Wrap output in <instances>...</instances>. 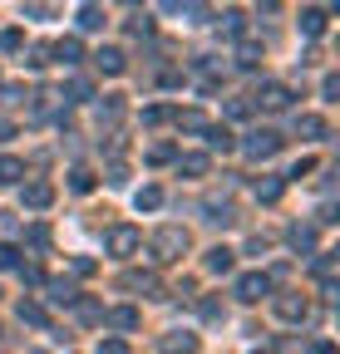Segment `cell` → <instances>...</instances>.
Instances as JSON below:
<instances>
[{"instance_id": "obj_1", "label": "cell", "mask_w": 340, "mask_h": 354, "mask_svg": "<svg viewBox=\"0 0 340 354\" xmlns=\"http://www.w3.org/2000/svg\"><path fill=\"white\" fill-rule=\"evenodd\" d=\"M183 251H188V232L183 227H158L153 232V256L158 261H183Z\"/></svg>"}, {"instance_id": "obj_2", "label": "cell", "mask_w": 340, "mask_h": 354, "mask_svg": "<svg viewBox=\"0 0 340 354\" xmlns=\"http://www.w3.org/2000/svg\"><path fill=\"white\" fill-rule=\"evenodd\" d=\"M242 148H247V158L267 162V158H276V153H281V133H276V128H251Z\"/></svg>"}, {"instance_id": "obj_3", "label": "cell", "mask_w": 340, "mask_h": 354, "mask_svg": "<svg viewBox=\"0 0 340 354\" xmlns=\"http://www.w3.org/2000/svg\"><path fill=\"white\" fill-rule=\"evenodd\" d=\"M104 246H109V256H134V251L143 246V232H138V227H123V221H118V227L104 232Z\"/></svg>"}, {"instance_id": "obj_4", "label": "cell", "mask_w": 340, "mask_h": 354, "mask_svg": "<svg viewBox=\"0 0 340 354\" xmlns=\"http://www.w3.org/2000/svg\"><path fill=\"white\" fill-rule=\"evenodd\" d=\"M232 295H237L242 305H257V300H267V295H271V276H262V271H251V276H237Z\"/></svg>"}, {"instance_id": "obj_5", "label": "cell", "mask_w": 340, "mask_h": 354, "mask_svg": "<svg viewBox=\"0 0 340 354\" xmlns=\"http://www.w3.org/2000/svg\"><path fill=\"white\" fill-rule=\"evenodd\" d=\"M271 310H276L286 325H301V320L311 315V300H306V295H276V300H271Z\"/></svg>"}, {"instance_id": "obj_6", "label": "cell", "mask_w": 340, "mask_h": 354, "mask_svg": "<svg viewBox=\"0 0 340 354\" xmlns=\"http://www.w3.org/2000/svg\"><path fill=\"white\" fill-rule=\"evenodd\" d=\"M20 202H25L30 212H45V207L55 202V187H50V183H25V192H20Z\"/></svg>"}, {"instance_id": "obj_7", "label": "cell", "mask_w": 340, "mask_h": 354, "mask_svg": "<svg viewBox=\"0 0 340 354\" xmlns=\"http://www.w3.org/2000/svg\"><path fill=\"white\" fill-rule=\"evenodd\" d=\"M257 104H262V109H271V113H276V109H291V88H286V84H262Z\"/></svg>"}, {"instance_id": "obj_8", "label": "cell", "mask_w": 340, "mask_h": 354, "mask_svg": "<svg viewBox=\"0 0 340 354\" xmlns=\"http://www.w3.org/2000/svg\"><path fill=\"white\" fill-rule=\"evenodd\" d=\"M202 133H207V148H212V153H232V148H237L232 128H222V123H207Z\"/></svg>"}, {"instance_id": "obj_9", "label": "cell", "mask_w": 340, "mask_h": 354, "mask_svg": "<svg viewBox=\"0 0 340 354\" xmlns=\"http://www.w3.org/2000/svg\"><path fill=\"white\" fill-rule=\"evenodd\" d=\"M50 50H55V59H60V64H79V59H84V44H79L74 35H64V39H55V44H50Z\"/></svg>"}, {"instance_id": "obj_10", "label": "cell", "mask_w": 340, "mask_h": 354, "mask_svg": "<svg viewBox=\"0 0 340 354\" xmlns=\"http://www.w3.org/2000/svg\"><path fill=\"white\" fill-rule=\"evenodd\" d=\"M94 69H99V74H123V69H129V59H123V50H99V55H94Z\"/></svg>"}, {"instance_id": "obj_11", "label": "cell", "mask_w": 340, "mask_h": 354, "mask_svg": "<svg viewBox=\"0 0 340 354\" xmlns=\"http://www.w3.org/2000/svg\"><path fill=\"white\" fill-rule=\"evenodd\" d=\"M296 25H301L306 39H321V35H325V10H301V20H296Z\"/></svg>"}, {"instance_id": "obj_12", "label": "cell", "mask_w": 340, "mask_h": 354, "mask_svg": "<svg viewBox=\"0 0 340 354\" xmlns=\"http://www.w3.org/2000/svg\"><path fill=\"white\" fill-rule=\"evenodd\" d=\"M207 153H178V172H188V177H207Z\"/></svg>"}, {"instance_id": "obj_13", "label": "cell", "mask_w": 340, "mask_h": 354, "mask_svg": "<svg viewBox=\"0 0 340 354\" xmlns=\"http://www.w3.org/2000/svg\"><path fill=\"white\" fill-rule=\"evenodd\" d=\"M114 330H138V310L134 305H118V310H109V315H104Z\"/></svg>"}, {"instance_id": "obj_14", "label": "cell", "mask_w": 340, "mask_h": 354, "mask_svg": "<svg viewBox=\"0 0 340 354\" xmlns=\"http://www.w3.org/2000/svg\"><path fill=\"white\" fill-rule=\"evenodd\" d=\"M296 133H301V138H325V118L321 113H301L296 118Z\"/></svg>"}, {"instance_id": "obj_15", "label": "cell", "mask_w": 340, "mask_h": 354, "mask_svg": "<svg viewBox=\"0 0 340 354\" xmlns=\"http://www.w3.org/2000/svg\"><path fill=\"white\" fill-rule=\"evenodd\" d=\"M94 187H99V177H94L89 167H74V172H69V192L84 197V192H94Z\"/></svg>"}, {"instance_id": "obj_16", "label": "cell", "mask_w": 340, "mask_h": 354, "mask_svg": "<svg viewBox=\"0 0 340 354\" xmlns=\"http://www.w3.org/2000/svg\"><path fill=\"white\" fill-rule=\"evenodd\" d=\"M207 271L227 276V271H232V251H227V246H212V251H207Z\"/></svg>"}, {"instance_id": "obj_17", "label": "cell", "mask_w": 340, "mask_h": 354, "mask_svg": "<svg viewBox=\"0 0 340 354\" xmlns=\"http://www.w3.org/2000/svg\"><path fill=\"white\" fill-rule=\"evenodd\" d=\"M69 305H74V315H79V320H89V325L104 320V305H99V300H79V295H74Z\"/></svg>"}, {"instance_id": "obj_18", "label": "cell", "mask_w": 340, "mask_h": 354, "mask_svg": "<svg viewBox=\"0 0 340 354\" xmlns=\"http://www.w3.org/2000/svg\"><path fill=\"white\" fill-rule=\"evenodd\" d=\"M123 286H129V290H148V295H158L163 286H158V276H143V271H129V276H123Z\"/></svg>"}, {"instance_id": "obj_19", "label": "cell", "mask_w": 340, "mask_h": 354, "mask_svg": "<svg viewBox=\"0 0 340 354\" xmlns=\"http://www.w3.org/2000/svg\"><path fill=\"white\" fill-rule=\"evenodd\" d=\"M20 320L25 325H45L50 315H45V305H39V300H20Z\"/></svg>"}, {"instance_id": "obj_20", "label": "cell", "mask_w": 340, "mask_h": 354, "mask_svg": "<svg viewBox=\"0 0 340 354\" xmlns=\"http://www.w3.org/2000/svg\"><path fill=\"white\" fill-rule=\"evenodd\" d=\"M217 25H222L227 35H237V39L247 35V15H242V10H222V20H217Z\"/></svg>"}, {"instance_id": "obj_21", "label": "cell", "mask_w": 340, "mask_h": 354, "mask_svg": "<svg viewBox=\"0 0 340 354\" xmlns=\"http://www.w3.org/2000/svg\"><path fill=\"white\" fill-rule=\"evenodd\" d=\"M45 290H50V305H69V300H74V295H79V290H74V286H69V281H50V286H45Z\"/></svg>"}, {"instance_id": "obj_22", "label": "cell", "mask_w": 340, "mask_h": 354, "mask_svg": "<svg viewBox=\"0 0 340 354\" xmlns=\"http://www.w3.org/2000/svg\"><path fill=\"white\" fill-rule=\"evenodd\" d=\"M335 266H340V261H335V251H316V266H311V271H316L321 281H330V276H335Z\"/></svg>"}, {"instance_id": "obj_23", "label": "cell", "mask_w": 340, "mask_h": 354, "mask_svg": "<svg viewBox=\"0 0 340 354\" xmlns=\"http://www.w3.org/2000/svg\"><path fill=\"white\" fill-rule=\"evenodd\" d=\"M25 177V162L20 158H0V183H20Z\"/></svg>"}, {"instance_id": "obj_24", "label": "cell", "mask_w": 340, "mask_h": 354, "mask_svg": "<svg viewBox=\"0 0 340 354\" xmlns=\"http://www.w3.org/2000/svg\"><path fill=\"white\" fill-rule=\"evenodd\" d=\"M242 39H247V35H242ZM237 64H242V69H257V64H262V50H257V44L247 39L242 50H237Z\"/></svg>"}, {"instance_id": "obj_25", "label": "cell", "mask_w": 340, "mask_h": 354, "mask_svg": "<svg viewBox=\"0 0 340 354\" xmlns=\"http://www.w3.org/2000/svg\"><path fill=\"white\" fill-rule=\"evenodd\" d=\"M134 202H138V212H158V207H163V187H143Z\"/></svg>"}, {"instance_id": "obj_26", "label": "cell", "mask_w": 340, "mask_h": 354, "mask_svg": "<svg viewBox=\"0 0 340 354\" xmlns=\"http://www.w3.org/2000/svg\"><path fill=\"white\" fill-rule=\"evenodd\" d=\"M291 246L296 251H316V232L311 227H291Z\"/></svg>"}, {"instance_id": "obj_27", "label": "cell", "mask_w": 340, "mask_h": 354, "mask_svg": "<svg viewBox=\"0 0 340 354\" xmlns=\"http://www.w3.org/2000/svg\"><path fill=\"white\" fill-rule=\"evenodd\" d=\"M168 118H173V109H168V104H148V109H143V123H148V128H158V123H168Z\"/></svg>"}, {"instance_id": "obj_28", "label": "cell", "mask_w": 340, "mask_h": 354, "mask_svg": "<svg viewBox=\"0 0 340 354\" xmlns=\"http://www.w3.org/2000/svg\"><path fill=\"white\" fill-rule=\"evenodd\" d=\"M25 241H30L35 251H45V246H50V227H45V221H35V227L25 232Z\"/></svg>"}, {"instance_id": "obj_29", "label": "cell", "mask_w": 340, "mask_h": 354, "mask_svg": "<svg viewBox=\"0 0 340 354\" xmlns=\"http://www.w3.org/2000/svg\"><path fill=\"white\" fill-rule=\"evenodd\" d=\"M173 118H178V128H188V133H202V128H207V118H202L197 109H188V113H173Z\"/></svg>"}, {"instance_id": "obj_30", "label": "cell", "mask_w": 340, "mask_h": 354, "mask_svg": "<svg viewBox=\"0 0 340 354\" xmlns=\"http://www.w3.org/2000/svg\"><path fill=\"white\" fill-rule=\"evenodd\" d=\"M79 30H104V10L84 6V10H79Z\"/></svg>"}, {"instance_id": "obj_31", "label": "cell", "mask_w": 340, "mask_h": 354, "mask_svg": "<svg viewBox=\"0 0 340 354\" xmlns=\"http://www.w3.org/2000/svg\"><path fill=\"white\" fill-rule=\"evenodd\" d=\"M197 315H202V320H222V300H217V295L197 300Z\"/></svg>"}, {"instance_id": "obj_32", "label": "cell", "mask_w": 340, "mask_h": 354, "mask_svg": "<svg viewBox=\"0 0 340 354\" xmlns=\"http://www.w3.org/2000/svg\"><path fill=\"white\" fill-rule=\"evenodd\" d=\"M50 59H55V50H50V44H35V50H30V59H25V64H30V69H45Z\"/></svg>"}, {"instance_id": "obj_33", "label": "cell", "mask_w": 340, "mask_h": 354, "mask_svg": "<svg viewBox=\"0 0 340 354\" xmlns=\"http://www.w3.org/2000/svg\"><path fill=\"white\" fill-rule=\"evenodd\" d=\"M207 221H232V202H207Z\"/></svg>"}, {"instance_id": "obj_34", "label": "cell", "mask_w": 340, "mask_h": 354, "mask_svg": "<svg viewBox=\"0 0 340 354\" xmlns=\"http://www.w3.org/2000/svg\"><path fill=\"white\" fill-rule=\"evenodd\" d=\"M163 349H197V335H168Z\"/></svg>"}, {"instance_id": "obj_35", "label": "cell", "mask_w": 340, "mask_h": 354, "mask_svg": "<svg viewBox=\"0 0 340 354\" xmlns=\"http://www.w3.org/2000/svg\"><path fill=\"white\" fill-rule=\"evenodd\" d=\"M257 197H262V202H276V197H281V183H276V177H267V183H257Z\"/></svg>"}, {"instance_id": "obj_36", "label": "cell", "mask_w": 340, "mask_h": 354, "mask_svg": "<svg viewBox=\"0 0 340 354\" xmlns=\"http://www.w3.org/2000/svg\"><path fill=\"white\" fill-rule=\"evenodd\" d=\"M20 44H25V35H20V30H0V50H6V55H10V50H20Z\"/></svg>"}, {"instance_id": "obj_37", "label": "cell", "mask_w": 340, "mask_h": 354, "mask_svg": "<svg viewBox=\"0 0 340 354\" xmlns=\"http://www.w3.org/2000/svg\"><path fill=\"white\" fill-rule=\"evenodd\" d=\"M129 35H134V39H148V35H153V20L134 15V20H129Z\"/></svg>"}, {"instance_id": "obj_38", "label": "cell", "mask_w": 340, "mask_h": 354, "mask_svg": "<svg viewBox=\"0 0 340 354\" xmlns=\"http://www.w3.org/2000/svg\"><path fill=\"white\" fill-rule=\"evenodd\" d=\"M20 266V251L15 246H0V271H15Z\"/></svg>"}, {"instance_id": "obj_39", "label": "cell", "mask_w": 340, "mask_h": 354, "mask_svg": "<svg viewBox=\"0 0 340 354\" xmlns=\"http://www.w3.org/2000/svg\"><path fill=\"white\" fill-rule=\"evenodd\" d=\"M20 281L25 286H45V271H39V266H20Z\"/></svg>"}, {"instance_id": "obj_40", "label": "cell", "mask_w": 340, "mask_h": 354, "mask_svg": "<svg viewBox=\"0 0 340 354\" xmlns=\"http://www.w3.org/2000/svg\"><path fill=\"white\" fill-rule=\"evenodd\" d=\"M321 94H325V104H335V99H340V79H335V74L321 84Z\"/></svg>"}, {"instance_id": "obj_41", "label": "cell", "mask_w": 340, "mask_h": 354, "mask_svg": "<svg viewBox=\"0 0 340 354\" xmlns=\"http://www.w3.org/2000/svg\"><path fill=\"white\" fill-rule=\"evenodd\" d=\"M148 162H173V148H168V143H158V148H148Z\"/></svg>"}, {"instance_id": "obj_42", "label": "cell", "mask_w": 340, "mask_h": 354, "mask_svg": "<svg viewBox=\"0 0 340 354\" xmlns=\"http://www.w3.org/2000/svg\"><path fill=\"white\" fill-rule=\"evenodd\" d=\"M69 94H74V99H89L94 88H89V79H69Z\"/></svg>"}, {"instance_id": "obj_43", "label": "cell", "mask_w": 340, "mask_h": 354, "mask_svg": "<svg viewBox=\"0 0 340 354\" xmlns=\"http://www.w3.org/2000/svg\"><path fill=\"white\" fill-rule=\"evenodd\" d=\"M99 354H129V344L123 339H99Z\"/></svg>"}, {"instance_id": "obj_44", "label": "cell", "mask_w": 340, "mask_h": 354, "mask_svg": "<svg viewBox=\"0 0 340 354\" xmlns=\"http://www.w3.org/2000/svg\"><path fill=\"white\" fill-rule=\"evenodd\" d=\"M306 172H316V158H301V162L291 167V177H306Z\"/></svg>"}, {"instance_id": "obj_45", "label": "cell", "mask_w": 340, "mask_h": 354, "mask_svg": "<svg viewBox=\"0 0 340 354\" xmlns=\"http://www.w3.org/2000/svg\"><path fill=\"white\" fill-rule=\"evenodd\" d=\"M6 138H15V123H6V118H0V143H6Z\"/></svg>"}, {"instance_id": "obj_46", "label": "cell", "mask_w": 340, "mask_h": 354, "mask_svg": "<svg viewBox=\"0 0 340 354\" xmlns=\"http://www.w3.org/2000/svg\"><path fill=\"white\" fill-rule=\"evenodd\" d=\"M129 6H138V0H129Z\"/></svg>"}]
</instances>
